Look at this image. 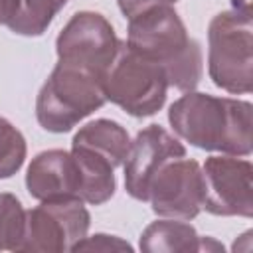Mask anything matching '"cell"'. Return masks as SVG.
Listing matches in <instances>:
<instances>
[{
  "instance_id": "obj_1",
  "label": "cell",
  "mask_w": 253,
  "mask_h": 253,
  "mask_svg": "<svg viewBox=\"0 0 253 253\" xmlns=\"http://www.w3.org/2000/svg\"><path fill=\"white\" fill-rule=\"evenodd\" d=\"M251 113L249 101L186 91L170 105L168 123L182 140L196 148L249 156L253 142Z\"/></svg>"
},
{
  "instance_id": "obj_2",
  "label": "cell",
  "mask_w": 253,
  "mask_h": 253,
  "mask_svg": "<svg viewBox=\"0 0 253 253\" xmlns=\"http://www.w3.org/2000/svg\"><path fill=\"white\" fill-rule=\"evenodd\" d=\"M126 45L138 55L158 63L168 85L178 91H194L202 79L204 59L200 42L188 30L172 6H152L128 18Z\"/></svg>"
},
{
  "instance_id": "obj_3",
  "label": "cell",
  "mask_w": 253,
  "mask_h": 253,
  "mask_svg": "<svg viewBox=\"0 0 253 253\" xmlns=\"http://www.w3.org/2000/svg\"><path fill=\"white\" fill-rule=\"evenodd\" d=\"M208 73L215 87L247 95L253 85V22L247 0H233L208 26Z\"/></svg>"
},
{
  "instance_id": "obj_4",
  "label": "cell",
  "mask_w": 253,
  "mask_h": 253,
  "mask_svg": "<svg viewBox=\"0 0 253 253\" xmlns=\"http://www.w3.org/2000/svg\"><path fill=\"white\" fill-rule=\"evenodd\" d=\"M107 103L103 77L57 61L36 99V119L49 132H67Z\"/></svg>"
},
{
  "instance_id": "obj_5",
  "label": "cell",
  "mask_w": 253,
  "mask_h": 253,
  "mask_svg": "<svg viewBox=\"0 0 253 253\" xmlns=\"http://www.w3.org/2000/svg\"><path fill=\"white\" fill-rule=\"evenodd\" d=\"M168 87V77L158 63L132 51L126 42H119L117 55L103 77L107 101L132 117H152L164 107Z\"/></svg>"
},
{
  "instance_id": "obj_6",
  "label": "cell",
  "mask_w": 253,
  "mask_h": 253,
  "mask_svg": "<svg viewBox=\"0 0 253 253\" xmlns=\"http://www.w3.org/2000/svg\"><path fill=\"white\" fill-rule=\"evenodd\" d=\"M91 225V215L79 198L43 200L26 211V233L20 251H73Z\"/></svg>"
},
{
  "instance_id": "obj_7",
  "label": "cell",
  "mask_w": 253,
  "mask_h": 253,
  "mask_svg": "<svg viewBox=\"0 0 253 253\" xmlns=\"http://www.w3.org/2000/svg\"><path fill=\"white\" fill-rule=\"evenodd\" d=\"M119 49L111 22L99 12H77L55 40L57 61L105 77Z\"/></svg>"
},
{
  "instance_id": "obj_8",
  "label": "cell",
  "mask_w": 253,
  "mask_h": 253,
  "mask_svg": "<svg viewBox=\"0 0 253 253\" xmlns=\"http://www.w3.org/2000/svg\"><path fill=\"white\" fill-rule=\"evenodd\" d=\"M146 202L160 217L194 219L204 204L202 166L186 156L164 162L148 184Z\"/></svg>"
},
{
  "instance_id": "obj_9",
  "label": "cell",
  "mask_w": 253,
  "mask_h": 253,
  "mask_svg": "<svg viewBox=\"0 0 253 253\" xmlns=\"http://www.w3.org/2000/svg\"><path fill=\"white\" fill-rule=\"evenodd\" d=\"M204 174V204L211 215H253V166L249 160L219 154L206 158L202 166Z\"/></svg>"
},
{
  "instance_id": "obj_10",
  "label": "cell",
  "mask_w": 253,
  "mask_h": 253,
  "mask_svg": "<svg viewBox=\"0 0 253 253\" xmlns=\"http://www.w3.org/2000/svg\"><path fill=\"white\" fill-rule=\"evenodd\" d=\"M180 156H186L184 144L160 125H148L142 128L130 142L128 156L123 164L126 194L138 202H146L152 176L164 162Z\"/></svg>"
},
{
  "instance_id": "obj_11",
  "label": "cell",
  "mask_w": 253,
  "mask_h": 253,
  "mask_svg": "<svg viewBox=\"0 0 253 253\" xmlns=\"http://www.w3.org/2000/svg\"><path fill=\"white\" fill-rule=\"evenodd\" d=\"M26 188L40 202L57 198L81 200L83 178L71 150L53 148L36 154L26 172Z\"/></svg>"
},
{
  "instance_id": "obj_12",
  "label": "cell",
  "mask_w": 253,
  "mask_h": 253,
  "mask_svg": "<svg viewBox=\"0 0 253 253\" xmlns=\"http://www.w3.org/2000/svg\"><path fill=\"white\" fill-rule=\"evenodd\" d=\"M71 146H83V148L95 150L117 168V166H123L128 156L130 138L126 128L117 121L97 119L87 123L75 132Z\"/></svg>"
},
{
  "instance_id": "obj_13",
  "label": "cell",
  "mask_w": 253,
  "mask_h": 253,
  "mask_svg": "<svg viewBox=\"0 0 253 253\" xmlns=\"http://www.w3.org/2000/svg\"><path fill=\"white\" fill-rule=\"evenodd\" d=\"M144 253H190L202 249V237L184 219H156L144 227L140 241Z\"/></svg>"
},
{
  "instance_id": "obj_14",
  "label": "cell",
  "mask_w": 253,
  "mask_h": 253,
  "mask_svg": "<svg viewBox=\"0 0 253 253\" xmlns=\"http://www.w3.org/2000/svg\"><path fill=\"white\" fill-rule=\"evenodd\" d=\"M65 4L67 0H20V10L8 28L18 36H42Z\"/></svg>"
},
{
  "instance_id": "obj_15",
  "label": "cell",
  "mask_w": 253,
  "mask_h": 253,
  "mask_svg": "<svg viewBox=\"0 0 253 253\" xmlns=\"http://www.w3.org/2000/svg\"><path fill=\"white\" fill-rule=\"evenodd\" d=\"M26 233V210L8 192L0 194V251H20Z\"/></svg>"
},
{
  "instance_id": "obj_16",
  "label": "cell",
  "mask_w": 253,
  "mask_h": 253,
  "mask_svg": "<svg viewBox=\"0 0 253 253\" xmlns=\"http://www.w3.org/2000/svg\"><path fill=\"white\" fill-rule=\"evenodd\" d=\"M24 134L4 117H0V178H12L26 160Z\"/></svg>"
},
{
  "instance_id": "obj_17",
  "label": "cell",
  "mask_w": 253,
  "mask_h": 253,
  "mask_svg": "<svg viewBox=\"0 0 253 253\" xmlns=\"http://www.w3.org/2000/svg\"><path fill=\"white\" fill-rule=\"evenodd\" d=\"M73 251H132V247L121 237L107 235V233H95L91 237L85 235L81 241H77Z\"/></svg>"
},
{
  "instance_id": "obj_18",
  "label": "cell",
  "mask_w": 253,
  "mask_h": 253,
  "mask_svg": "<svg viewBox=\"0 0 253 253\" xmlns=\"http://www.w3.org/2000/svg\"><path fill=\"white\" fill-rule=\"evenodd\" d=\"M121 12L125 14V18H132L152 6H172L178 0H117Z\"/></svg>"
},
{
  "instance_id": "obj_19",
  "label": "cell",
  "mask_w": 253,
  "mask_h": 253,
  "mask_svg": "<svg viewBox=\"0 0 253 253\" xmlns=\"http://www.w3.org/2000/svg\"><path fill=\"white\" fill-rule=\"evenodd\" d=\"M20 10V0H0V26L10 24Z\"/></svg>"
}]
</instances>
